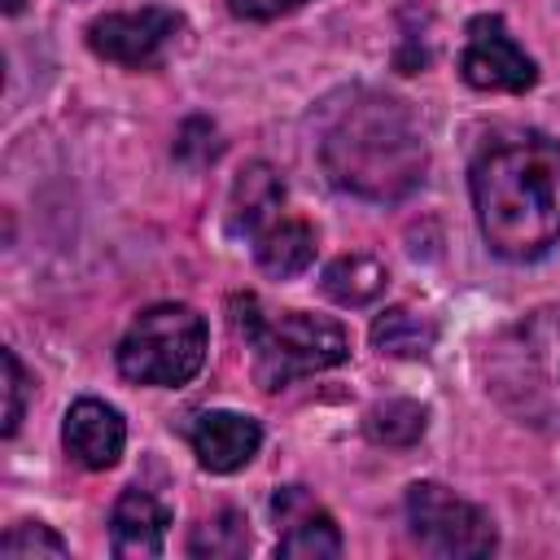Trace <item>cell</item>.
<instances>
[{"label":"cell","mask_w":560,"mask_h":560,"mask_svg":"<svg viewBox=\"0 0 560 560\" xmlns=\"http://www.w3.org/2000/svg\"><path fill=\"white\" fill-rule=\"evenodd\" d=\"M486 245L508 262L542 258L560 241V144L542 131H499L468 171Z\"/></svg>","instance_id":"1"},{"label":"cell","mask_w":560,"mask_h":560,"mask_svg":"<svg viewBox=\"0 0 560 560\" xmlns=\"http://www.w3.org/2000/svg\"><path fill=\"white\" fill-rule=\"evenodd\" d=\"M319 166L341 192L363 201H402L411 188H420L429 149L407 105L354 88L341 96V105H328Z\"/></svg>","instance_id":"2"},{"label":"cell","mask_w":560,"mask_h":560,"mask_svg":"<svg viewBox=\"0 0 560 560\" xmlns=\"http://www.w3.org/2000/svg\"><path fill=\"white\" fill-rule=\"evenodd\" d=\"M490 398L529 429L560 433V306H542L486 346Z\"/></svg>","instance_id":"3"},{"label":"cell","mask_w":560,"mask_h":560,"mask_svg":"<svg viewBox=\"0 0 560 560\" xmlns=\"http://www.w3.org/2000/svg\"><path fill=\"white\" fill-rule=\"evenodd\" d=\"M232 324L245 337L254 381L262 389H284L289 381L337 368L350 354V337L337 319L306 311H262L254 293L232 298Z\"/></svg>","instance_id":"4"},{"label":"cell","mask_w":560,"mask_h":560,"mask_svg":"<svg viewBox=\"0 0 560 560\" xmlns=\"http://www.w3.org/2000/svg\"><path fill=\"white\" fill-rule=\"evenodd\" d=\"M206 363V319L184 302H158L118 341V372L140 385H188Z\"/></svg>","instance_id":"5"},{"label":"cell","mask_w":560,"mask_h":560,"mask_svg":"<svg viewBox=\"0 0 560 560\" xmlns=\"http://www.w3.org/2000/svg\"><path fill=\"white\" fill-rule=\"evenodd\" d=\"M407 525L424 551L451 556V560L455 556H490L499 542L490 516L438 481H416L407 490Z\"/></svg>","instance_id":"6"},{"label":"cell","mask_w":560,"mask_h":560,"mask_svg":"<svg viewBox=\"0 0 560 560\" xmlns=\"http://www.w3.org/2000/svg\"><path fill=\"white\" fill-rule=\"evenodd\" d=\"M184 18L166 4H144L131 13H105L88 26V48L114 66L149 70L166 57V48L179 39Z\"/></svg>","instance_id":"7"},{"label":"cell","mask_w":560,"mask_h":560,"mask_svg":"<svg viewBox=\"0 0 560 560\" xmlns=\"http://www.w3.org/2000/svg\"><path fill=\"white\" fill-rule=\"evenodd\" d=\"M459 74L481 88V92H525L538 83V66L534 57H525V48L508 35L503 18H472L468 22V44L459 57Z\"/></svg>","instance_id":"8"},{"label":"cell","mask_w":560,"mask_h":560,"mask_svg":"<svg viewBox=\"0 0 560 560\" xmlns=\"http://www.w3.org/2000/svg\"><path fill=\"white\" fill-rule=\"evenodd\" d=\"M271 516L280 525V542H276L280 556H293V560H332V556H341V529H337V521L302 486L276 490Z\"/></svg>","instance_id":"9"},{"label":"cell","mask_w":560,"mask_h":560,"mask_svg":"<svg viewBox=\"0 0 560 560\" xmlns=\"http://www.w3.org/2000/svg\"><path fill=\"white\" fill-rule=\"evenodd\" d=\"M61 442L70 451L74 464L92 468V472H105L118 464L122 446H127V424L122 416L101 402V398H79L70 411H66V424H61Z\"/></svg>","instance_id":"10"},{"label":"cell","mask_w":560,"mask_h":560,"mask_svg":"<svg viewBox=\"0 0 560 560\" xmlns=\"http://www.w3.org/2000/svg\"><path fill=\"white\" fill-rule=\"evenodd\" d=\"M188 442H192V455L201 468L236 472L258 455L262 429L254 416H241V411H201L188 424Z\"/></svg>","instance_id":"11"},{"label":"cell","mask_w":560,"mask_h":560,"mask_svg":"<svg viewBox=\"0 0 560 560\" xmlns=\"http://www.w3.org/2000/svg\"><path fill=\"white\" fill-rule=\"evenodd\" d=\"M171 512L149 494V490H122L114 512H109V547L122 560H158L166 542Z\"/></svg>","instance_id":"12"},{"label":"cell","mask_w":560,"mask_h":560,"mask_svg":"<svg viewBox=\"0 0 560 560\" xmlns=\"http://www.w3.org/2000/svg\"><path fill=\"white\" fill-rule=\"evenodd\" d=\"M280 206H284L280 175L267 162H249L232 184V232L258 236L271 219H280Z\"/></svg>","instance_id":"13"},{"label":"cell","mask_w":560,"mask_h":560,"mask_svg":"<svg viewBox=\"0 0 560 560\" xmlns=\"http://www.w3.org/2000/svg\"><path fill=\"white\" fill-rule=\"evenodd\" d=\"M254 258H258V267L267 271V276H276V280H289V276H302L306 267H311V258H315V232H311V223H302V219H271L258 236H254Z\"/></svg>","instance_id":"14"},{"label":"cell","mask_w":560,"mask_h":560,"mask_svg":"<svg viewBox=\"0 0 560 560\" xmlns=\"http://www.w3.org/2000/svg\"><path fill=\"white\" fill-rule=\"evenodd\" d=\"M385 262H376L372 254H341L324 267V293L341 306H368L372 298L385 293Z\"/></svg>","instance_id":"15"},{"label":"cell","mask_w":560,"mask_h":560,"mask_svg":"<svg viewBox=\"0 0 560 560\" xmlns=\"http://www.w3.org/2000/svg\"><path fill=\"white\" fill-rule=\"evenodd\" d=\"M433 341H438V328L407 306H389L372 324V346L381 354H394V359H424L433 350Z\"/></svg>","instance_id":"16"},{"label":"cell","mask_w":560,"mask_h":560,"mask_svg":"<svg viewBox=\"0 0 560 560\" xmlns=\"http://www.w3.org/2000/svg\"><path fill=\"white\" fill-rule=\"evenodd\" d=\"M424 424H429V411L411 398H385L363 416V433L381 446H411L420 442Z\"/></svg>","instance_id":"17"},{"label":"cell","mask_w":560,"mask_h":560,"mask_svg":"<svg viewBox=\"0 0 560 560\" xmlns=\"http://www.w3.org/2000/svg\"><path fill=\"white\" fill-rule=\"evenodd\" d=\"M245 547H249V529H245V516L232 512V508H223L219 516L201 521L197 534H192V542H188L192 556H210V560L245 556Z\"/></svg>","instance_id":"18"},{"label":"cell","mask_w":560,"mask_h":560,"mask_svg":"<svg viewBox=\"0 0 560 560\" xmlns=\"http://www.w3.org/2000/svg\"><path fill=\"white\" fill-rule=\"evenodd\" d=\"M70 547H66V538L61 534H52L48 525H39V521H22V525H13L4 538H0V556L4 560H31V556H66Z\"/></svg>","instance_id":"19"},{"label":"cell","mask_w":560,"mask_h":560,"mask_svg":"<svg viewBox=\"0 0 560 560\" xmlns=\"http://www.w3.org/2000/svg\"><path fill=\"white\" fill-rule=\"evenodd\" d=\"M0 359H4V438H13L18 424H22V411H26L31 381H26V368H22V359L13 350H4Z\"/></svg>","instance_id":"20"},{"label":"cell","mask_w":560,"mask_h":560,"mask_svg":"<svg viewBox=\"0 0 560 560\" xmlns=\"http://www.w3.org/2000/svg\"><path fill=\"white\" fill-rule=\"evenodd\" d=\"M298 4H306V0H228V9L236 18H245V22H267V18H280V13L298 9Z\"/></svg>","instance_id":"21"},{"label":"cell","mask_w":560,"mask_h":560,"mask_svg":"<svg viewBox=\"0 0 560 560\" xmlns=\"http://www.w3.org/2000/svg\"><path fill=\"white\" fill-rule=\"evenodd\" d=\"M4 9H9V13H18V9H22V0H4Z\"/></svg>","instance_id":"22"}]
</instances>
